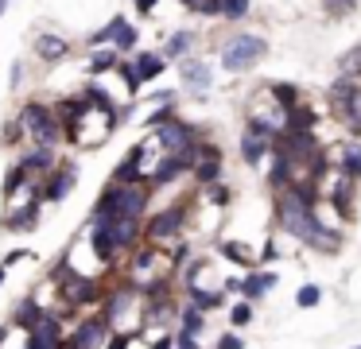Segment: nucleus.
Here are the masks:
<instances>
[{"label": "nucleus", "mask_w": 361, "mask_h": 349, "mask_svg": "<svg viewBox=\"0 0 361 349\" xmlns=\"http://www.w3.org/2000/svg\"><path fill=\"white\" fill-rule=\"evenodd\" d=\"M152 214V186H121L105 183V190L97 194L94 209H90V225L94 221H148Z\"/></svg>", "instance_id": "nucleus-1"}, {"label": "nucleus", "mask_w": 361, "mask_h": 349, "mask_svg": "<svg viewBox=\"0 0 361 349\" xmlns=\"http://www.w3.org/2000/svg\"><path fill=\"white\" fill-rule=\"evenodd\" d=\"M190 214H195V198H183L179 206H159L148 214L144 221V245L152 248H171L175 240L187 237V225H190Z\"/></svg>", "instance_id": "nucleus-2"}, {"label": "nucleus", "mask_w": 361, "mask_h": 349, "mask_svg": "<svg viewBox=\"0 0 361 349\" xmlns=\"http://www.w3.org/2000/svg\"><path fill=\"white\" fill-rule=\"evenodd\" d=\"M16 121H20V128H24V136L32 140V147H51V152H55L66 140L63 121H59L55 105H47V101H24Z\"/></svg>", "instance_id": "nucleus-3"}, {"label": "nucleus", "mask_w": 361, "mask_h": 349, "mask_svg": "<svg viewBox=\"0 0 361 349\" xmlns=\"http://www.w3.org/2000/svg\"><path fill=\"white\" fill-rule=\"evenodd\" d=\"M326 105L334 121L345 128V140H361V82L357 78H334L326 85Z\"/></svg>", "instance_id": "nucleus-4"}, {"label": "nucleus", "mask_w": 361, "mask_h": 349, "mask_svg": "<svg viewBox=\"0 0 361 349\" xmlns=\"http://www.w3.org/2000/svg\"><path fill=\"white\" fill-rule=\"evenodd\" d=\"M218 54H221L226 74H249L252 66H260V62L268 59V39L257 35V31H233V35L218 47Z\"/></svg>", "instance_id": "nucleus-5"}, {"label": "nucleus", "mask_w": 361, "mask_h": 349, "mask_svg": "<svg viewBox=\"0 0 361 349\" xmlns=\"http://www.w3.org/2000/svg\"><path fill=\"white\" fill-rule=\"evenodd\" d=\"M43 214V190L35 178H27L12 198H4V229L8 233H32Z\"/></svg>", "instance_id": "nucleus-6"}, {"label": "nucleus", "mask_w": 361, "mask_h": 349, "mask_svg": "<svg viewBox=\"0 0 361 349\" xmlns=\"http://www.w3.org/2000/svg\"><path fill=\"white\" fill-rule=\"evenodd\" d=\"M272 147H276V132L272 128H264V124H257V121H245L241 136H237V155H241L245 167H260V163H268Z\"/></svg>", "instance_id": "nucleus-7"}, {"label": "nucleus", "mask_w": 361, "mask_h": 349, "mask_svg": "<svg viewBox=\"0 0 361 349\" xmlns=\"http://www.w3.org/2000/svg\"><path fill=\"white\" fill-rule=\"evenodd\" d=\"M113 338V322L102 314V310H94V314H82L78 322L71 326V341L78 349H105Z\"/></svg>", "instance_id": "nucleus-8"}, {"label": "nucleus", "mask_w": 361, "mask_h": 349, "mask_svg": "<svg viewBox=\"0 0 361 349\" xmlns=\"http://www.w3.org/2000/svg\"><path fill=\"white\" fill-rule=\"evenodd\" d=\"M280 283V271H272V268H257V271H249V276H241V279H226V291L229 295H241V299H249L252 307H257L260 299H264L272 287Z\"/></svg>", "instance_id": "nucleus-9"}, {"label": "nucleus", "mask_w": 361, "mask_h": 349, "mask_svg": "<svg viewBox=\"0 0 361 349\" xmlns=\"http://www.w3.org/2000/svg\"><path fill=\"white\" fill-rule=\"evenodd\" d=\"M179 85H183V93H190V97H206V93H210V85H214L210 62H206L202 54L183 59L179 62Z\"/></svg>", "instance_id": "nucleus-10"}, {"label": "nucleus", "mask_w": 361, "mask_h": 349, "mask_svg": "<svg viewBox=\"0 0 361 349\" xmlns=\"http://www.w3.org/2000/svg\"><path fill=\"white\" fill-rule=\"evenodd\" d=\"M74 183H78V171H74V163H59V167L39 183V190H43V206H59V202H63L66 194L74 190Z\"/></svg>", "instance_id": "nucleus-11"}, {"label": "nucleus", "mask_w": 361, "mask_h": 349, "mask_svg": "<svg viewBox=\"0 0 361 349\" xmlns=\"http://www.w3.org/2000/svg\"><path fill=\"white\" fill-rule=\"evenodd\" d=\"M16 167L24 171L27 178H35V183H43V178L51 175V171L59 167V155L51 152V147H32L27 144L24 152H20V159H16Z\"/></svg>", "instance_id": "nucleus-12"}, {"label": "nucleus", "mask_w": 361, "mask_h": 349, "mask_svg": "<svg viewBox=\"0 0 361 349\" xmlns=\"http://www.w3.org/2000/svg\"><path fill=\"white\" fill-rule=\"evenodd\" d=\"M32 51H35V59L39 62H63L66 54H71V39L66 35H59V31H39V35L32 39Z\"/></svg>", "instance_id": "nucleus-13"}, {"label": "nucleus", "mask_w": 361, "mask_h": 349, "mask_svg": "<svg viewBox=\"0 0 361 349\" xmlns=\"http://www.w3.org/2000/svg\"><path fill=\"white\" fill-rule=\"evenodd\" d=\"M47 314H51V307L39 299V295H24V299H20V307L12 310V326H16V330H24V333H32Z\"/></svg>", "instance_id": "nucleus-14"}, {"label": "nucleus", "mask_w": 361, "mask_h": 349, "mask_svg": "<svg viewBox=\"0 0 361 349\" xmlns=\"http://www.w3.org/2000/svg\"><path fill=\"white\" fill-rule=\"evenodd\" d=\"M187 302L190 307H198L202 314H214V310H229V291L226 287H187Z\"/></svg>", "instance_id": "nucleus-15"}, {"label": "nucleus", "mask_w": 361, "mask_h": 349, "mask_svg": "<svg viewBox=\"0 0 361 349\" xmlns=\"http://www.w3.org/2000/svg\"><path fill=\"white\" fill-rule=\"evenodd\" d=\"M334 171L361 186V144L357 140H342V144L334 147Z\"/></svg>", "instance_id": "nucleus-16"}, {"label": "nucleus", "mask_w": 361, "mask_h": 349, "mask_svg": "<svg viewBox=\"0 0 361 349\" xmlns=\"http://www.w3.org/2000/svg\"><path fill=\"white\" fill-rule=\"evenodd\" d=\"M195 178L198 186H214V183H221V147H214V144H202V155H198V167H195Z\"/></svg>", "instance_id": "nucleus-17"}, {"label": "nucleus", "mask_w": 361, "mask_h": 349, "mask_svg": "<svg viewBox=\"0 0 361 349\" xmlns=\"http://www.w3.org/2000/svg\"><path fill=\"white\" fill-rule=\"evenodd\" d=\"M133 62H136V74H140V85L159 82V78H164V70H167L164 51H136Z\"/></svg>", "instance_id": "nucleus-18"}, {"label": "nucleus", "mask_w": 361, "mask_h": 349, "mask_svg": "<svg viewBox=\"0 0 361 349\" xmlns=\"http://www.w3.org/2000/svg\"><path fill=\"white\" fill-rule=\"evenodd\" d=\"M117 66H121V54L113 51V47H102V51L86 54V74L94 78V82H102L105 74H117Z\"/></svg>", "instance_id": "nucleus-19"}, {"label": "nucleus", "mask_w": 361, "mask_h": 349, "mask_svg": "<svg viewBox=\"0 0 361 349\" xmlns=\"http://www.w3.org/2000/svg\"><path fill=\"white\" fill-rule=\"evenodd\" d=\"M195 43H198V35L183 27V31H175V35H167V43L159 47V51H164V59H167V62H183V59H190Z\"/></svg>", "instance_id": "nucleus-20"}, {"label": "nucleus", "mask_w": 361, "mask_h": 349, "mask_svg": "<svg viewBox=\"0 0 361 349\" xmlns=\"http://www.w3.org/2000/svg\"><path fill=\"white\" fill-rule=\"evenodd\" d=\"M218 252L226 256V260H233L237 268H249V271H257V268H260L257 256H252L249 248H245V240H241V237H237V240H233V237H221V240H218Z\"/></svg>", "instance_id": "nucleus-21"}, {"label": "nucleus", "mask_w": 361, "mask_h": 349, "mask_svg": "<svg viewBox=\"0 0 361 349\" xmlns=\"http://www.w3.org/2000/svg\"><path fill=\"white\" fill-rule=\"evenodd\" d=\"M319 124H322V113H319V109H311L307 101L288 113V132H319Z\"/></svg>", "instance_id": "nucleus-22"}, {"label": "nucleus", "mask_w": 361, "mask_h": 349, "mask_svg": "<svg viewBox=\"0 0 361 349\" xmlns=\"http://www.w3.org/2000/svg\"><path fill=\"white\" fill-rule=\"evenodd\" d=\"M125 27H128V20H125V16H113V20H105L102 27H97L94 35L86 39V43L94 47V51H102V47H113V43H117V35H121Z\"/></svg>", "instance_id": "nucleus-23"}, {"label": "nucleus", "mask_w": 361, "mask_h": 349, "mask_svg": "<svg viewBox=\"0 0 361 349\" xmlns=\"http://www.w3.org/2000/svg\"><path fill=\"white\" fill-rule=\"evenodd\" d=\"M264 90L272 93V101H276L280 109H288V113H291L295 105H303V90H299L295 82H268Z\"/></svg>", "instance_id": "nucleus-24"}, {"label": "nucleus", "mask_w": 361, "mask_h": 349, "mask_svg": "<svg viewBox=\"0 0 361 349\" xmlns=\"http://www.w3.org/2000/svg\"><path fill=\"white\" fill-rule=\"evenodd\" d=\"M179 330H187V333H195V338H198V333L206 330V314L198 307H190V302H183V307H179Z\"/></svg>", "instance_id": "nucleus-25"}, {"label": "nucleus", "mask_w": 361, "mask_h": 349, "mask_svg": "<svg viewBox=\"0 0 361 349\" xmlns=\"http://www.w3.org/2000/svg\"><path fill=\"white\" fill-rule=\"evenodd\" d=\"M338 78H357L361 82V43L350 47V51L338 59Z\"/></svg>", "instance_id": "nucleus-26"}, {"label": "nucleus", "mask_w": 361, "mask_h": 349, "mask_svg": "<svg viewBox=\"0 0 361 349\" xmlns=\"http://www.w3.org/2000/svg\"><path fill=\"white\" fill-rule=\"evenodd\" d=\"M249 322H252V302L249 299L229 302V326H233V330H245Z\"/></svg>", "instance_id": "nucleus-27"}, {"label": "nucleus", "mask_w": 361, "mask_h": 349, "mask_svg": "<svg viewBox=\"0 0 361 349\" xmlns=\"http://www.w3.org/2000/svg\"><path fill=\"white\" fill-rule=\"evenodd\" d=\"M361 8V0H322V12L330 16V20H345V16H353Z\"/></svg>", "instance_id": "nucleus-28"}, {"label": "nucleus", "mask_w": 361, "mask_h": 349, "mask_svg": "<svg viewBox=\"0 0 361 349\" xmlns=\"http://www.w3.org/2000/svg\"><path fill=\"white\" fill-rule=\"evenodd\" d=\"M117 78L125 82V90L128 93H140L144 85H140V74H136V62L133 59H121V66H117Z\"/></svg>", "instance_id": "nucleus-29"}, {"label": "nucleus", "mask_w": 361, "mask_h": 349, "mask_svg": "<svg viewBox=\"0 0 361 349\" xmlns=\"http://www.w3.org/2000/svg\"><path fill=\"white\" fill-rule=\"evenodd\" d=\"M319 302H322V287L319 283H303L295 291V307L299 310H311V307H319Z\"/></svg>", "instance_id": "nucleus-30"}, {"label": "nucleus", "mask_w": 361, "mask_h": 349, "mask_svg": "<svg viewBox=\"0 0 361 349\" xmlns=\"http://www.w3.org/2000/svg\"><path fill=\"white\" fill-rule=\"evenodd\" d=\"M249 12H252V0H221V20H229V23L245 20Z\"/></svg>", "instance_id": "nucleus-31"}, {"label": "nucleus", "mask_w": 361, "mask_h": 349, "mask_svg": "<svg viewBox=\"0 0 361 349\" xmlns=\"http://www.w3.org/2000/svg\"><path fill=\"white\" fill-rule=\"evenodd\" d=\"M202 198H206V206L226 209V206H229V198H233V190H229L226 183H214V186H206V190H202Z\"/></svg>", "instance_id": "nucleus-32"}, {"label": "nucleus", "mask_w": 361, "mask_h": 349, "mask_svg": "<svg viewBox=\"0 0 361 349\" xmlns=\"http://www.w3.org/2000/svg\"><path fill=\"white\" fill-rule=\"evenodd\" d=\"M136 43H140V35H136V27L128 23V27L117 35V43H113V51H117V54H136Z\"/></svg>", "instance_id": "nucleus-33"}, {"label": "nucleus", "mask_w": 361, "mask_h": 349, "mask_svg": "<svg viewBox=\"0 0 361 349\" xmlns=\"http://www.w3.org/2000/svg\"><path fill=\"white\" fill-rule=\"evenodd\" d=\"M24 183H27V175H24V171L16 167V163H12V167L4 171V198H12V194H16V190H20V186H24Z\"/></svg>", "instance_id": "nucleus-34"}, {"label": "nucleus", "mask_w": 361, "mask_h": 349, "mask_svg": "<svg viewBox=\"0 0 361 349\" xmlns=\"http://www.w3.org/2000/svg\"><path fill=\"white\" fill-rule=\"evenodd\" d=\"M214 349H245V338L237 330H226L218 341H214Z\"/></svg>", "instance_id": "nucleus-35"}, {"label": "nucleus", "mask_w": 361, "mask_h": 349, "mask_svg": "<svg viewBox=\"0 0 361 349\" xmlns=\"http://www.w3.org/2000/svg\"><path fill=\"white\" fill-rule=\"evenodd\" d=\"M133 341H136V333H128V330H113V338H109V345H105V349H133Z\"/></svg>", "instance_id": "nucleus-36"}, {"label": "nucleus", "mask_w": 361, "mask_h": 349, "mask_svg": "<svg viewBox=\"0 0 361 349\" xmlns=\"http://www.w3.org/2000/svg\"><path fill=\"white\" fill-rule=\"evenodd\" d=\"M175 349H202V345H198L195 333H187V330H179V326H175Z\"/></svg>", "instance_id": "nucleus-37"}, {"label": "nucleus", "mask_w": 361, "mask_h": 349, "mask_svg": "<svg viewBox=\"0 0 361 349\" xmlns=\"http://www.w3.org/2000/svg\"><path fill=\"white\" fill-rule=\"evenodd\" d=\"M148 349H175V330H164V333H159V338L152 341Z\"/></svg>", "instance_id": "nucleus-38"}, {"label": "nucleus", "mask_w": 361, "mask_h": 349, "mask_svg": "<svg viewBox=\"0 0 361 349\" xmlns=\"http://www.w3.org/2000/svg\"><path fill=\"white\" fill-rule=\"evenodd\" d=\"M24 78H27V66H24V62H12V90H20V85H24Z\"/></svg>", "instance_id": "nucleus-39"}, {"label": "nucleus", "mask_w": 361, "mask_h": 349, "mask_svg": "<svg viewBox=\"0 0 361 349\" xmlns=\"http://www.w3.org/2000/svg\"><path fill=\"white\" fill-rule=\"evenodd\" d=\"M27 256H32V252H27V248H12V252L4 256V260H0V264H4V268H12V264H16V260H27Z\"/></svg>", "instance_id": "nucleus-40"}, {"label": "nucleus", "mask_w": 361, "mask_h": 349, "mask_svg": "<svg viewBox=\"0 0 361 349\" xmlns=\"http://www.w3.org/2000/svg\"><path fill=\"white\" fill-rule=\"evenodd\" d=\"M133 8H136L140 16H152V12L159 8V0H133Z\"/></svg>", "instance_id": "nucleus-41"}, {"label": "nucleus", "mask_w": 361, "mask_h": 349, "mask_svg": "<svg viewBox=\"0 0 361 349\" xmlns=\"http://www.w3.org/2000/svg\"><path fill=\"white\" fill-rule=\"evenodd\" d=\"M179 4L187 8V12H195V16H198V12H202V4H206V0H179Z\"/></svg>", "instance_id": "nucleus-42"}, {"label": "nucleus", "mask_w": 361, "mask_h": 349, "mask_svg": "<svg viewBox=\"0 0 361 349\" xmlns=\"http://www.w3.org/2000/svg\"><path fill=\"white\" fill-rule=\"evenodd\" d=\"M4 279H8V268H4V264H0V287H4Z\"/></svg>", "instance_id": "nucleus-43"}, {"label": "nucleus", "mask_w": 361, "mask_h": 349, "mask_svg": "<svg viewBox=\"0 0 361 349\" xmlns=\"http://www.w3.org/2000/svg\"><path fill=\"white\" fill-rule=\"evenodd\" d=\"M8 4H12V0H0V16H4V12H8Z\"/></svg>", "instance_id": "nucleus-44"}, {"label": "nucleus", "mask_w": 361, "mask_h": 349, "mask_svg": "<svg viewBox=\"0 0 361 349\" xmlns=\"http://www.w3.org/2000/svg\"><path fill=\"white\" fill-rule=\"evenodd\" d=\"M353 349H361V345H353Z\"/></svg>", "instance_id": "nucleus-45"}]
</instances>
